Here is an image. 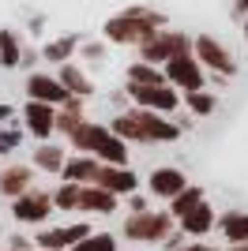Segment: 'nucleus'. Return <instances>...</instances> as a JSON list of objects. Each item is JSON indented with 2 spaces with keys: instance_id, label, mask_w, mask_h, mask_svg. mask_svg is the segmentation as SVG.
Listing matches in <instances>:
<instances>
[{
  "instance_id": "nucleus-21",
  "label": "nucleus",
  "mask_w": 248,
  "mask_h": 251,
  "mask_svg": "<svg viewBox=\"0 0 248 251\" xmlns=\"http://www.w3.org/2000/svg\"><path fill=\"white\" fill-rule=\"evenodd\" d=\"M109 131L105 124H94V120H83L79 127H75L72 135H68V147H72V154H94V147L102 143V135Z\"/></svg>"
},
{
  "instance_id": "nucleus-12",
  "label": "nucleus",
  "mask_w": 248,
  "mask_h": 251,
  "mask_svg": "<svg viewBox=\"0 0 248 251\" xmlns=\"http://www.w3.org/2000/svg\"><path fill=\"white\" fill-rule=\"evenodd\" d=\"M53 124H57V109H53V105H41V101L23 105V131H27L34 143H49V139L57 135Z\"/></svg>"
},
{
  "instance_id": "nucleus-22",
  "label": "nucleus",
  "mask_w": 248,
  "mask_h": 251,
  "mask_svg": "<svg viewBox=\"0 0 248 251\" xmlns=\"http://www.w3.org/2000/svg\"><path fill=\"white\" fill-rule=\"evenodd\" d=\"M83 120H87V101H79V98H68V105H61V109H57V124H53V131L68 139L75 127L83 124Z\"/></svg>"
},
{
  "instance_id": "nucleus-2",
  "label": "nucleus",
  "mask_w": 248,
  "mask_h": 251,
  "mask_svg": "<svg viewBox=\"0 0 248 251\" xmlns=\"http://www.w3.org/2000/svg\"><path fill=\"white\" fill-rule=\"evenodd\" d=\"M177 229L169 210H147V214H128L121 221V236L132 244H165V236Z\"/></svg>"
},
{
  "instance_id": "nucleus-24",
  "label": "nucleus",
  "mask_w": 248,
  "mask_h": 251,
  "mask_svg": "<svg viewBox=\"0 0 248 251\" xmlns=\"http://www.w3.org/2000/svg\"><path fill=\"white\" fill-rule=\"evenodd\" d=\"M91 157H98L102 165H128V143H121L113 131H105L102 143L94 147V154H91Z\"/></svg>"
},
{
  "instance_id": "nucleus-33",
  "label": "nucleus",
  "mask_w": 248,
  "mask_h": 251,
  "mask_svg": "<svg viewBox=\"0 0 248 251\" xmlns=\"http://www.w3.org/2000/svg\"><path fill=\"white\" fill-rule=\"evenodd\" d=\"M79 52H83V60H105V45L102 42H79Z\"/></svg>"
},
{
  "instance_id": "nucleus-35",
  "label": "nucleus",
  "mask_w": 248,
  "mask_h": 251,
  "mask_svg": "<svg viewBox=\"0 0 248 251\" xmlns=\"http://www.w3.org/2000/svg\"><path fill=\"white\" fill-rule=\"evenodd\" d=\"M4 251H34V240H31V236H23V232H11Z\"/></svg>"
},
{
  "instance_id": "nucleus-34",
  "label": "nucleus",
  "mask_w": 248,
  "mask_h": 251,
  "mask_svg": "<svg viewBox=\"0 0 248 251\" xmlns=\"http://www.w3.org/2000/svg\"><path fill=\"white\" fill-rule=\"evenodd\" d=\"M19 131H8V127H0V154H11V150L19 147Z\"/></svg>"
},
{
  "instance_id": "nucleus-38",
  "label": "nucleus",
  "mask_w": 248,
  "mask_h": 251,
  "mask_svg": "<svg viewBox=\"0 0 248 251\" xmlns=\"http://www.w3.org/2000/svg\"><path fill=\"white\" fill-rule=\"evenodd\" d=\"M4 120H11V105H0V124Z\"/></svg>"
},
{
  "instance_id": "nucleus-31",
  "label": "nucleus",
  "mask_w": 248,
  "mask_h": 251,
  "mask_svg": "<svg viewBox=\"0 0 248 251\" xmlns=\"http://www.w3.org/2000/svg\"><path fill=\"white\" fill-rule=\"evenodd\" d=\"M117 244H121V236H113V232H105V229H94L91 236L79 240L72 251H121Z\"/></svg>"
},
{
  "instance_id": "nucleus-8",
  "label": "nucleus",
  "mask_w": 248,
  "mask_h": 251,
  "mask_svg": "<svg viewBox=\"0 0 248 251\" xmlns=\"http://www.w3.org/2000/svg\"><path fill=\"white\" fill-rule=\"evenodd\" d=\"M128 98L135 101V109H151V113L173 116L181 109V90H173L169 83L162 86H128Z\"/></svg>"
},
{
  "instance_id": "nucleus-32",
  "label": "nucleus",
  "mask_w": 248,
  "mask_h": 251,
  "mask_svg": "<svg viewBox=\"0 0 248 251\" xmlns=\"http://www.w3.org/2000/svg\"><path fill=\"white\" fill-rule=\"evenodd\" d=\"M124 206H128V214H147V210H155V206H151V195H147L143 188L135 191V195H128V199H124Z\"/></svg>"
},
{
  "instance_id": "nucleus-15",
  "label": "nucleus",
  "mask_w": 248,
  "mask_h": 251,
  "mask_svg": "<svg viewBox=\"0 0 248 251\" xmlns=\"http://www.w3.org/2000/svg\"><path fill=\"white\" fill-rule=\"evenodd\" d=\"M34 188V165H27V161H11V165L0 169V195L4 199H19L23 191Z\"/></svg>"
},
{
  "instance_id": "nucleus-25",
  "label": "nucleus",
  "mask_w": 248,
  "mask_h": 251,
  "mask_svg": "<svg viewBox=\"0 0 248 251\" xmlns=\"http://www.w3.org/2000/svg\"><path fill=\"white\" fill-rule=\"evenodd\" d=\"M203 199H207V188H199V184H188L181 195H173V199L165 202V210H169V218H173V221H181L188 210H196Z\"/></svg>"
},
{
  "instance_id": "nucleus-18",
  "label": "nucleus",
  "mask_w": 248,
  "mask_h": 251,
  "mask_svg": "<svg viewBox=\"0 0 248 251\" xmlns=\"http://www.w3.org/2000/svg\"><path fill=\"white\" fill-rule=\"evenodd\" d=\"M57 83L64 86V90H68V94L72 98H79V101H87V98L94 94V83H91V75L83 72L79 64H61V68H57Z\"/></svg>"
},
{
  "instance_id": "nucleus-19",
  "label": "nucleus",
  "mask_w": 248,
  "mask_h": 251,
  "mask_svg": "<svg viewBox=\"0 0 248 251\" xmlns=\"http://www.w3.org/2000/svg\"><path fill=\"white\" fill-rule=\"evenodd\" d=\"M218 232H222V240L229 248H241L248 244V210H226V214H218Z\"/></svg>"
},
{
  "instance_id": "nucleus-3",
  "label": "nucleus",
  "mask_w": 248,
  "mask_h": 251,
  "mask_svg": "<svg viewBox=\"0 0 248 251\" xmlns=\"http://www.w3.org/2000/svg\"><path fill=\"white\" fill-rule=\"evenodd\" d=\"M94 232L91 221H64V225H41L31 240L38 251H72L79 240H87Z\"/></svg>"
},
{
  "instance_id": "nucleus-1",
  "label": "nucleus",
  "mask_w": 248,
  "mask_h": 251,
  "mask_svg": "<svg viewBox=\"0 0 248 251\" xmlns=\"http://www.w3.org/2000/svg\"><path fill=\"white\" fill-rule=\"evenodd\" d=\"M158 30H165V15L158 8H143V4H132V8L117 11L102 26L109 45H135V49L143 42H151Z\"/></svg>"
},
{
  "instance_id": "nucleus-17",
  "label": "nucleus",
  "mask_w": 248,
  "mask_h": 251,
  "mask_svg": "<svg viewBox=\"0 0 248 251\" xmlns=\"http://www.w3.org/2000/svg\"><path fill=\"white\" fill-rule=\"evenodd\" d=\"M98 157L91 154H68V161H64L61 169V180L64 184H79V188H87V184H94V176H98Z\"/></svg>"
},
{
  "instance_id": "nucleus-6",
  "label": "nucleus",
  "mask_w": 248,
  "mask_h": 251,
  "mask_svg": "<svg viewBox=\"0 0 248 251\" xmlns=\"http://www.w3.org/2000/svg\"><path fill=\"white\" fill-rule=\"evenodd\" d=\"M162 75H165V83L173 86V90H181V94L207 90V72L199 68V60L192 56V52H181V56H173V60H165Z\"/></svg>"
},
{
  "instance_id": "nucleus-29",
  "label": "nucleus",
  "mask_w": 248,
  "mask_h": 251,
  "mask_svg": "<svg viewBox=\"0 0 248 251\" xmlns=\"http://www.w3.org/2000/svg\"><path fill=\"white\" fill-rule=\"evenodd\" d=\"M79 184H57V188L49 191L53 195V210H57V214H75V206H79Z\"/></svg>"
},
{
  "instance_id": "nucleus-5",
  "label": "nucleus",
  "mask_w": 248,
  "mask_h": 251,
  "mask_svg": "<svg viewBox=\"0 0 248 251\" xmlns=\"http://www.w3.org/2000/svg\"><path fill=\"white\" fill-rule=\"evenodd\" d=\"M192 56L199 60L203 72H215V75H222V79H233V75H237V60H233V52L218 42V38H211V34L192 38Z\"/></svg>"
},
{
  "instance_id": "nucleus-28",
  "label": "nucleus",
  "mask_w": 248,
  "mask_h": 251,
  "mask_svg": "<svg viewBox=\"0 0 248 251\" xmlns=\"http://www.w3.org/2000/svg\"><path fill=\"white\" fill-rule=\"evenodd\" d=\"M181 105H185L192 116H211L218 109V94H211V90H192V94H181Z\"/></svg>"
},
{
  "instance_id": "nucleus-10",
  "label": "nucleus",
  "mask_w": 248,
  "mask_h": 251,
  "mask_svg": "<svg viewBox=\"0 0 248 251\" xmlns=\"http://www.w3.org/2000/svg\"><path fill=\"white\" fill-rule=\"evenodd\" d=\"M94 188L109 191V195H117V199H128V195L139 191V176L132 173V165H98Z\"/></svg>"
},
{
  "instance_id": "nucleus-40",
  "label": "nucleus",
  "mask_w": 248,
  "mask_h": 251,
  "mask_svg": "<svg viewBox=\"0 0 248 251\" xmlns=\"http://www.w3.org/2000/svg\"><path fill=\"white\" fill-rule=\"evenodd\" d=\"M241 30H245V42H248V15H245V26H241Z\"/></svg>"
},
{
  "instance_id": "nucleus-7",
  "label": "nucleus",
  "mask_w": 248,
  "mask_h": 251,
  "mask_svg": "<svg viewBox=\"0 0 248 251\" xmlns=\"http://www.w3.org/2000/svg\"><path fill=\"white\" fill-rule=\"evenodd\" d=\"M181 52H192V38H188L185 30H158L151 42L139 45V60L162 68L165 60H173V56H181Z\"/></svg>"
},
{
  "instance_id": "nucleus-36",
  "label": "nucleus",
  "mask_w": 248,
  "mask_h": 251,
  "mask_svg": "<svg viewBox=\"0 0 248 251\" xmlns=\"http://www.w3.org/2000/svg\"><path fill=\"white\" fill-rule=\"evenodd\" d=\"M181 251H222V248H215V244H207V240H196V244H185Z\"/></svg>"
},
{
  "instance_id": "nucleus-30",
  "label": "nucleus",
  "mask_w": 248,
  "mask_h": 251,
  "mask_svg": "<svg viewBox=\"0 0 248 251\" xmlns=\"http://www.w3.org/2000/svg\"><path fill=\"white\" fill-rule=\"evenodd\" d=\"M0 64L4 68H19L23 49H19V34L15 30H0Z\"/></svg>"
},
{
  "instance_id": "nucleus-13",
  "label": "nucleus",
  "mask_w": 248,
  "mask_h": 251,
  "mask_svg": "<svg viewBox=\"0 0 248 251\" xmlns=\"http://www.w3.org/2000/svg\"><path fill=\"white\" fill-rule=\"evenodd\" d=\"M68 90L57 83V75H45V72H31L27 75V101H41V105H53V109H61L68 105Z\"/></svg>"
},
{
  "instance_id": "nucleus-23",
  "label": "nucleus",
  "mask_w": 248,
  "mask_h": 251,
  "mask_svg": "<svg viewBox=\"0 0 248 251\" xmlns=\"http://www.w3.org/2000/svg\"><path fill=\"white\" fill-rule=\"evenodd\" d=\"M105 127H109L121 143H128V147H147V139H143V131H139V124H135L132 109H121V113H117Z\"/></svg>"
},
{
  "instance_id": "nucleus-37",
  "label": "nucleus",
  "mask_w": 248,
  "mask_h": 251,
  "mask_svg": "<svg viewBox=\"0 0 248 251\" xmlns=\"http://www.w3.org/2000/svg\"><path fill=\"white\" fill-rule=\"evenodd\" d=\"M233 11H237V15H248V0H237V4H233Z\"/></svg>"
},
{
  "instance_id": "nucleus-20",
  "label": "nucleus",
  "mask_w": 248,
  "mask_h": 251,
  "mask_svg": "<svg viewBox=\"0 0 248 251\" xmlns=\"http://www.w3.org/2000/svg\"><path fill=\"white\" fill-rule=\"evenodd\" d=\"M64 161H68V147H61V143H38V147H34V161H31V165L38 169V173L61 176Z\"/></svg>"
},
{
  "instance_id": "nucleus-14",
  "label": "nucleus",
  "mask_w": 248,
  "mask_h": 251,
  "mask_svg": "<svg viewBox=\"0 0 248 251\" xmlns=\"http://www.w3.org/2000/svg\"><path fill=\"white\" fill-rule=\"evenodd\" d=\"M215 225H218V214H215V206H211V202H199L196 210H188L185 218L177 221V229L185 232V240L188 244H196V240H207V236H211V232H215Z\"/></svg>"
},
{
  "instance_id": "nucleus-39",
  "label": "nucleus",
  "mask_w": 248,
  "mask_h": 251,
  "mask_svg": "<svg viewBox=\"0 0 248 251\" xmlns=\"http://www.w3.org/2000/svg\"><path fill=\"white\" fill-rule=\"evenodd\" d=\"M222 251H248V244H241V248H222Z\"/></svg>"
},
{
  "instance_id": "nucleus-11",
  "label": "nucleus",
  "mask_w": 248,
  "mask_h": 251,
  "mask_svg": "<svg viewBox=\"0 0 248 251\" xmlns=\"http://www.w3.org/2000/svg\"><path fill=\"white\" fill-rule=\"evenodd\" d=\"M135 124H139V131H143L147 143H177V139L185 135L181 127H177V120H169V116L162 113H151V109H132Z\"/></svg>"
},
{
  "instance_id": "nucleus-41",
  "label": "nucleus",
  "mask_w": 248,
  "mask_h": 251,
  "mask_svg": "<svg viewBox=\"0 0 248 251\" xmlns=\"http://www.w3.org/2000/svg\"><path fill=\"white\" fill-rule=\"evenodd\" d=\"M34 251H38V248H34Z\"/></svg>"
},
{
  "instance_id": "nucleus-27",
  "label": "nucleus",
  "mask_w": 248,
  "mask_h": 251,
  "mask_svg": "<svg viewBox=\"0 0 248 251\" xmlns=\"http://www.w3.org/2000/svg\"><path fill=\"white\" fill-rule=\"evenodd\" d=\"M162 83H165L162 68H155V64H143V60L128 64V86H162Z\"/></svg>"
},
{
  "instance_id": "nucleus-42",
  "label": "nucleus",
  "mask_w": 248,
  "mask_h": 251,
  "mask_svg": "<svg viewBox=\"0 0 248 251\" xmlns=\"http://www.w3.org/2000/svg\"><path fill=\"white\" fill-rule=\"evenodd\" d=\"M0 251H4V248H0Z\"/></svg>"
},
{
  "instance_id": "nucleus-26",
  "label": "nucleus",
  "mask_w": 248,
  "mask_h": 251,
  "mask_svg": "<svg viewBox=\"0 0 248 251\" xmlns=\"http://www.w3.org/2000/svg\"><path fill=\"white\" fill-rule=\"evenodd\" d=\"M79 42H83V38H75V34H64V38H53V42L45 45V49H41V56H45L49 64H57V68H61V64H68V60L75 56Z\"/></svg>"
},
{
  "instance_id": "nucleus-16",
  "label": "nucleus",
  "mask_w": 248,
  "mask_h": 251,
  "mask_svg": "<svg viewBox=\"0 0 248 251\" xmlns=\"http://www.w3.org/2000/svg\"><path fill=\"white\" fill-rule=\"evenodd\" d=\"M117 210H121V199H117V195H109V191L94 188V184H87V188L79 191V206H75V214L109 218V214H117Z\"/></svg>"
},
{
  "instance_id": "nucleus-9",
  "label": "nucleus",
  "mask_w": 248,
  "mask_h": 251,
  "mask_svg": "<svg viewBox=\"0 0 248 251\" xmlns=\"http://www.w3.org/2000/svg\"><path fill=\"white\" fill-rule=\"evenodd\" d=\"M185 188H188V176L177 165H158V169H151L143 191L151 195V199H158V202H169L173 195H181Z\"/></svg>"
},
{
  "instance_id": "nucleus-4",
  "label": "nucleus",
  "mask_w": 248,
  "mask_h": 251,
  "mask_svg": "<svg viewBox=\"0 0 248 251\" xmlns=\"http://www.w3.org/2000/svg\"><path fill=\"white\" fill-rule=\"evenodd\" d=\"M8 210H11V218L19 221V225H34V229H41L49 218H57L49 188H31V191H23L19 199H11Z\"/></svg>"
}]
</instances>
